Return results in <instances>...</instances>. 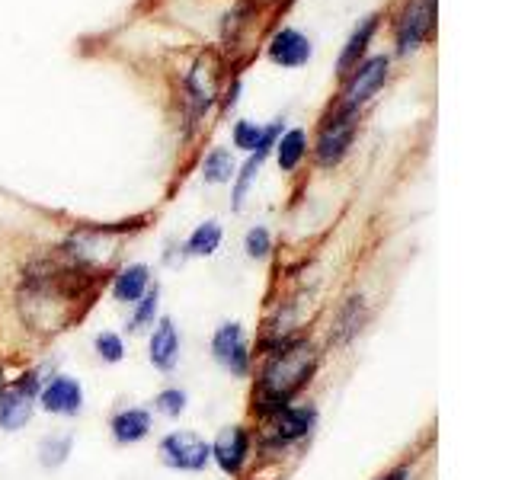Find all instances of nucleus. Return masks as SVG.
Segmentation results:
<instances>
[{
	"label": "nucleus",
	"instance_id": "nucleus-23",
	"mask_svg": "<svg viewBox=\"0 0 512 480\" xmlns=\"http://www.w3.org/2000/svg\"><path fill=\"white\" fill-rule=\"evenodd\" d=\"M365 304H362V298H349L346 304H343V311H340V317H336V343H346L349 336H356L359 330H362V320H365Z\"/></svg>",
	"mask_w": 512,
	"mask_h": 480
},
{
	"label": "nucleus",
	"instance_id": "nucleus-22",
	"mask_svg": "<svg viewBox=\"0 0 512 480\" xmlns=\"http://www.w3.org/2000/svg\"><path fill=\"white\" fill-rule=\"evenodd\" d=\"M151 404H154V413L167 416V420H180L189 407V394L183 388H176V384H170V388H160L154 394Z\"/></svg>",
	"mask_w": 512,
	"mask_h": 480
},
{
	"label": "nucleus",
	"instance_id": "nucleus-11",
	"mask_svg": "<svg viewBox=\"0 0 512 480\" xmlns=\"http://www.w3.org/2000/svg\"><path fill=\"white\" fill-rule=\"evenodd\" d=\"M279 132H282V119H279V122H272L269 128H263V138H260V144H256V148L250 151L247 164L240 167V173H237V183H234V205H231L234 212H240V208H244L247 192H250V186H253V180H256V173H260L263 160L272 154V148H276Z\"/></svg>",
	"mask_w": 512,
	"mask_h": 480
},
{
	"label": "nucleus",
	"instance_id": "nucleus-6",
	"mask_svg": "<svg viewBox=\"0 0 512 480\" xmlns=\"http://www.w3.org/2000/svg\"><path fill=\"white\" fill-rule=\"evenodd\" d=\"M84 384H80L74 375H64V372H55L42 381V391L36 397L39 410L52 413V416H64V420H71V416H80L84 413Z\"/></svg>",
	"mask_w": 512,
	"mask_h": 480
},
{
	"label": "nucleus",
	"instance_id": "nucleus-13",
	"mask_svg": "<svg viewBox=\"0 0 512 480\" xmlns=\"http://www.w3.org/2000/svg\"><path fill=\"white\" fill-rule=\"evenodd\" d=\"M154 282H151V266L148 263H128L125 269H119L116 276H112L109 282V295L112 301L119 304H135L144 298V292H148Z\"/></svg>",
	"mask_w": 512,
	"mask_h": 480
},
{
	"label": "nucleus",
	"instance_id": "nucleus-16",
	"mask_svg": "<svg viewBox=\"0 0 512 480\" xmlns=\"http://www.w3.org/2000/svg\"><path fill=\"white\" fill-rule=\"evenodd\" d=\"M157 317H160V285L154 282L148 292H144V298L132 304V314H128V320H125V333L128 336L151 333Z\"/></svg>",
	"mask_w": 512,
	"mask_h": 480
},
{
	"label": "nucleus",
	"instance_id": "nucleus-10",
	"mask_svg": "<svg viewBox=\"0 0 512 480\" xmlns=\"http://www.w3.org/2000/svg\"><path fill=\"white\" fill-rule=\"evenodd\" d=\"M432 20H436V0H410L397 23V52H416L420 42L429 36Z\"/></svg>",
	"mask_w": 512,
	"mask_h": 480
},
{
	"label": "nucleus",
	"instance_id": "nucleus-19",
	"mask_svg": "<svg viewBox=\"0 0 512 480\" xmlns=\"http://www.w3.org/2000/svg\"><path fill=\"white\" fill-rule=\"evenodd\" d=\"M237 176V160L231 157L228 148H212L202 160V180L208 186H221V183H231Z\"/></svg>",
	"mask_w": 512,
	"mask_h": 480
},
{
	"label": "nucleus",
	"instance_id": "nucleus-28",
	"mask_svg": "<svg viewBox=\"0 0 512 480\" xmlns=\"http://www.w3.org/2000/svg\"><path fill=\"white\" fill-rule=\"evenodd\" d=\"M375 480H410V468H407V464H397L394 471L381 474V477H375Z\"/></svg>",
	"mask_w": 512,
	"mask_h": 480
},
{
	"label": "nucleus",
	"instance_id": "nucleus-3",
	"mask_svg": "<svg viewBox=\"0 0 512 480\" xmlns=\"http://www.w3.org/2000/svg\"><path fill=\"white\" fill-rule=\"evenodd\" d=\"M160 464L180 474H202L212 464V442L202 439L199 432L173 429L157 442Z\"/></svg>",
	"mask_w": 512,
	"mask_h": 480
},
{
	"label": "nucleus",
	"instance_id": "nucleus-25",
	"mask_svg": "<svg viewBox=\"0 0 512 480\" xmlns=\"http://www.w3.org/2000/svg\"><path fill=\"white\" fill-rule=\"evenodd\" d=\"M244 250L250 260H266L269 250H272V234L269 228H263V224H253V228L244 234Z\"/></svg>",
	"mask_w": 512,
	"mask_h": 480
},
{
	"label": "nucleus",
	"instance_id": "nucleus-26",
	"mask_svg": "<svg viewBox=\"0 0 512 480\" xmlns=\"http://www.w3.org/2000/svg\"><path fill=\"white\" fill-rule=\"evenodd\" d=\"M231 138H234V148H240V151H253L256 144H260V138H263V128L256 125V122H237L234 125V132H231Z\"/></svg>",
	"mask_w": 512,
	"mask_h": 480
},
{
	"label": "nucleus",
	"instance_id": "nucleus-12",
	"mask_svg": "<svg viewBox=\"0 0 512 480\" xmlns=\"http://www.w3.org/2000/svg\"><path fill=\"white\" fill-rule=\"evenodd\" d=\"M154 413L148 407H122L109 416V436L116 445H138L151 436Z\"/></svg>",
	"mask_w": 512,
	"mask_h": 480
},
{
	"label": "nucleus",
	"instance_id": "nucleus-4",
	"mask_svg": "<svg viewBox=\"0 0 512 480\" xmlns=\"http://www.w3.org/2000/svg\"><path fill=\"white\" fill-rule=\"evenodd\" d=\"M212 359L234 378H250L253 372V346L247 340V330L240 320H221L212 333Z\"/></svg>",
	"mask_w": 512,
	"mask_h": 480
},
{
	"label": "nucleus",
	"instance_id": "nucleus-21",
	"mask_svg": "<svg viewBox=\"0 0 512 480\" xmlns=\"http://www.w3.org/2000/svg\"><path fill=\"white\" fill-rule=\"evenodd\" d=\"M221 240H224V231H221V224L218 221H202L196 231H192L186 237V256H215L218 247H221Z\"/></svg>",
	"mask_w": 512,
	"mask_h": 480
},
{
	"label": "nucleus",
	"instance_id": "nucleus-14",
	"mask_svg": "<svg viewBox=\"0 0 512 480\" xmlns=\"http://www.w3.org/2000/svg\"><path fill=\"white\" fill-rule=\"evenodd\" d=\"M269 58L282 68H301L311 58V42L298 29H279L269 42Z\"/></svg>",
	"mask_w": 512,
	"mask_h": 480
},
{
	"label": "nucleus",
	"instance_id": "nucleus-2",
	"mask_svg": "<svg viewBox=\"0 0 512 480\" xmlns=\"http://www.w3.org/2000/svg\"><path fill=\"white\" fill-rule=\"evenodd\" d=\"M317 407L314 404H288L276 416H269L263 423V436L260 445L263 452H282V448H292L304 442L317 429Z\"/></svg>",
	"mask_w": 512,
	"mask_h": 480
},
{
	"label": "nucleus",
	"instance_id": "nucleus-7",
	"mask_svg": "<svg viewBox=\"0 0 512 480\" xmlns=\"http://www.w3.org/2000/svg\"><path fill=\"white\" fill-rule=\"evenodd\" d=\"M253 452V432L247 426H224L212 442V461L224 477H240Z\"/></svg>",
	"mask_w": 512,
	"mask_h": 480
},
{
	"label": "nucleus",
	"instance_id": "nucleus-15",
	"mask_svg": "<svg viewBox=\"0 0 512 480\" xmlns=\"http://www.w3.org/2000/svg\"><path fill=\"white\" fill-rule=\"evenodd\" d=\"M32 413H36V400L20 394V391H13L4 381V388H0V429L20 432L32 420Z\"/></svg>",
	"mask_w": 512,
	"mask_h": 480
},
{
	"label": "nucleus",
	"instance_id": "nucleus-5",
	"mask_svg": "<svg viewBox=\"0 0 512 480\" xmlns=\"http://www.w3.org/2000/svg\"><path fill=\"white\" fill-rule=\"evenodd\" d=\"M359 132V112H349V109H336L333 116L327 119V125L320 128V138H317V148L314 157L320 167H336L340 160L349 154L352 141H356Z\"/></svg>",
	"mask_w": 512,
	"mask_h": 480
},
{
	"label": "nucleus",
	"instance_id": "nucleus-17",
	"mask_svg": "<svg viewBox=\"0 0 512 480\" xmlns=\"http://www.w3.org/2000/svg\"><path fill=\"white\" fill-rule=\"evenodd\" d=\"M71 452H74V436H71V432H52V436H42L39 448H36L39 464H42L45 471H58L61 464H68Z\"/></svg>",
	"mask_w": 512,
	"mask_h": 480
},
{
	"label": "nucleus",
	"instance_id": "nucleus-20",
	"mask_svg": "<svg viewBox=\"0 0 512 480\" xmlns=\"http://www.w3.org/2000/svg\"><path fill=\"white\" fill-rule=\"evenodd\" d=\"M272 151H276L282 173H292L304 160V154H308V135H304V128H292V132H285Z\"/></svg>",
	"mask_w": 512,
	"mask_h": 480
},
{
	"label": "nucleus",
	"instance_id": "nucleus-27",
	"mask_svg": "<svg viewBox=\"0 0 512 480\" xmlns=\"http://www.w3.org/2000/svg\"><path fill=\"white\" fill-rule=\"evenodd\" d=\"M42 372L39 368H26V372L20 375V378H13V381H7L13 391H20V394H26V397H32L36 400L39 397V391H42Z\"/></svg>",
	"mask_w": 512,
	"mask_h": 480
},
{
	"label": "nucleus",
	"instance_id": "nucleus-9",
	"mask_svg": "<svg viewBox=\"0 0 512 480\" xmlns=\"http://www.w3.org/2000/svg\"><path fill=\"white\" fill-rule=\"evenodd\" d=\"M388 68H391V61L384 55H375V58H368L365 64H356V74L349 77V84L343 90L340 109L359 112V106L372 100V96L381 90L384 80H388Z\"/></svg>",
	"mask_w": 512,
	"mask_h": 480
},
{
	"label": "nucleus",
	"instance_id": "nucleus-1",
	"mask_svg": "<svg viewBox=\"0 0 512 480\" xmlns=\"http://www.w3.org/2000/svg\"><path fill=\"white\" fill-rule=\"evenodd\" d=\"M256 356H263V368L253 381L250 413L266 423L269 416L285 410L308 388L320 365V356L304 333H269L256 346Z\"/></svg>",
	"mask_w": 512,
	"mask_h": 480
},
{
	"label": "nucleus",
	"instance_id": "nucleus-8",
	"mask_svg": "<svg viewBox=\"0 0 512 480\" xmlns=\"http://www.w3.org/2000/svg\"><path fill=\"white\" fill-rule=\"evenodd\" d=\"M183 356V336L173 317H157V324L148 333V362L160 375H173Z\"/></svg>",
	"mask_w": 512,
	"mask_h": 480
},
{
	"label": "nucleus",
	"instance_id": "nucleus-29",
	"mask_svg": "<svg viewBox=\"0 0 512 480\" xmlns=\"http://www.w3.org/2000/svg\"><path fill=\"white\" fill-rule=\"evenodd\" d=\"M0 388H4V368H0Z\"/></svg>",
	"mask_w": 512,
	"mask_h": 480
},
{
	"label": "nucleus",
	"instance_id": "nucleus-18",
	"mask_svg": "<svg viewBox=\"0 0 512 480\" xmlns=\"http://www.w3.org/2000/svg\"><path fill=\"white\" fill-rule=\"evenodd\" d=\"M375 29H378V13L365 16V20L356 26V32H352V36H349V42H346V48H343L340 61H336V71L349 74L352 68H356L359 58H362V52H365V45H368V39L375 36Z\"/></svg>",
	"mask_w": 512,
	"mask_h": 480
},
{
	"label": "nucleus",
	"instance_id": "nucleus-24",
	"mask_svg": "<svg viewBox=\"0 0 512 480\" xmlns=\"http://www.w3.org/2000/svg\"><path fill=\"white\" fill-rule=\"evenodd\" d=\"M93 352H96V359L106 362V365H119L125 359V340H122V333L116 330H100L93 336Z\"/></svg>",
	"mask_w": 512,
	"mask_h": 480
}]
</instances>
